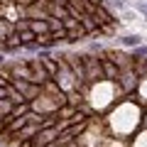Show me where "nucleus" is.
<instances>
[{
  "label": "nucleus",
  "mask_w": 147,
  "mask_h": 147,
  "mask_svg": "<svg viewBox=\"0 0 147 147\" xmlns=\"http://www.w3.org/2000/svg\"><path fill=\"white\" fill-rule=\"evenodd\" d=\"M15 88L20 91L25 98H32V96L39 93V88H34V86H32V81H25V79H17V81H15Z\"/></svg>",
  "instance_id": "1"
},
{
  "label": "nucleus",
  "mask_w": 147,
  "mask_h": 147,
  "mask_svg": "<svg viewBox=\"0 0 147 147\" xmlns=\"http://www.w3.org/2000/svg\"><path fill=\"white\" fill-rule=\"evenodd\" d=\"M34 39H37V34H34L32 30H22L20 34H17V42H20V44H25V47L34 44Z\"/></svg>",
  "instance_id": "2"
},
{
  "label": "nucleus",
  "mask_w": 147,
  "mask_h": 147,
  "mask_svg": "<svg viewBox=\"0 0 147 147\" xmlns=\"http://www.w3.org/2000/svg\"><path fill=\"white\" fill-rule=\"evenodd\" d=\"M103 71H105V76H110V79H118V69L110 64V59H105V64H103Z\"/></svg>",
  "instance_id": "3"
},
{
  "label": "nucleus",
  "mask_w": 147,
  "mask_h": 147,
  "mask_svg": "<svg viewBox=\"0 0 147 147\" xmlns=\"http://www.w3.org/2000/svg\"><path fill=\"white\" fill-rule=\"evenodd\" d=\"M142 39L137 34H127V37H123V44H125V47H137V44H140Z\"/></svg>",
  "instance_id": "4"
},
{
  "label": "nucleus",
  "mask_w": 147,
  "mask_h": 147,
  "mask_svg": "<svg viewBox=\"0 0 147 147\" xmlns=\"http://www.w3.org/2000/svg\"><path fill=\"white\" fill-rule=\"evenodd\" d=\"M30 30L37 34V32H47L49 25H47V22H37V20H34V22H30Z\"/></svg>",
  "instance_id": "5"
},
{
  "label": "nucleus",
  "mask_w": 147,
  "mask_h": 147,
  "mask_svg": "<svg viewBox=\"0 0 147 147\" xmlns=\"http://www.w3.org/2000/svg\"><path fill=\"white\" fill-rule=\"evenodd\" d=\"M49 10H52V15H59V17H69L66 10H64V5H49Z\"/></svg>",
  "instance_id": "6"
},
{
  "label": "nucleus",
  "mask_w": 147,
  "mask_h": 147,
  "mask_svg": "<svg viewBox=\"0 0 147 147\" xmlns=\"http://www.w3.org/2000/svg\"><path fill=\"white\" fill-rule=\"evenodd\" d=\"M81 25H84V27H86L88 32H96V25L91 22V17H81Z\"/></svg>",
  "instance_id": "7"
},
{
  "label": "nucleus",
  "mask_w": 147,
  "mask_h": 147,
  "mask_svg": "<svg viewBox=\"0 0 147 147\" xmlns=\"http://www.w3.org/2000/svg\"><path fill=\"white\" fill-rule=\"evenodd\" d=\"M7 98V86H0V100Z\"/></svg>",
  "instance_id": "8"
},
{
  "label": "nucleus",
  "mask_w": 147,
  "mask_h": 147,
  "mask_svg": "<svg viewBox=\"0 0 147 147\" xmlns=\"http://www.w3.org/2000/svg\"><path fill=\"white\" fill-rule=\"evenodd\" d=\"M142 96H145V98H147V81H145V84H142Z\"/></svg>",
  "instance_id": "9"
},
{
  "label": "nucleus",
  "mask_w": 147,
  "mask_h": 147,
  "mask_svg": "<svg viewBox=\"0 0 147 147\" xmlns=\"http://www.w3.org/2000/svg\"><path fill=\"white\" fill-rule=\"evenodd\" d=\"M17 3H22V5H27V3H32V0H17Z\"/></svg>",
  "instance_id": "10"
},
{
  "label": "nucleus",
  "mask_w": 147,
  "mask_h": 147,
  "mask_svg": "<svg viewBox=\"0 0 147 147\" xmlns=\"http://www.w3.org/2000/svg\"><path fill=\"white\" fill-rule=\"evenodd\" d=\"M0 86H5V79H3V76H0Z\"/></svg>",
  "instance_id": "11"
}]
</instances>
